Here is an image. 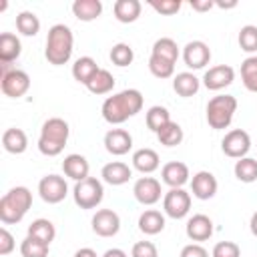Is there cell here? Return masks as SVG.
I'll return each instance as SVG.
<instances>
[{"mask_svg":"<svg viewBox=\"0 0 257 257\" xmlns=\"http://www.w3.org/2000/svg\"><path fill=\"white\" fill-rule=\"evenodd\" d=\"M143 108V94L137 88H126L120 90L112 96H106V100L102 102V118L108 124H122L124 120H128L131 116H135L137 112H141Z\"/></svg>","mask_w":257,"mask_h":257,"instance_id":"1","label":"cell"},{"mask_svg":"<svg viewBox=\"0 0 257 257\" xmlns=\"http://www.w3.org/2000/svg\"><path fill=\"white\" fill-rule=\"evenodd\" d=\"M72 46H74V36L66 24L50 26L46 36V48H44V56L50 64L54 66L66 64L72 56Z\"/></svg>","mask_w":257,"mask_h":257,"instance_id":"2","label":"cell"},{"mask_svg":"<svg viewBox=\"0 0 257 257\" xmlns=\"http://www.w3.org/2000/svg\"><path fill=\"white\" fill-rule=\"evenodd\" d=\"M68 135H70V126L64 118L52 116V118L44 120V124L40 128V137H38V151L46 157L60 155L62 149L66 147Z\"/></svg>","mask_w":257,"mask_h":257,"instance_id":"3","label":"cell"},{"mask_svg":"<svg viewBox=\"0 0 257 257\" xmlns=\"http://www.w3.org/2000/svg\"><path fill=\"white\" fill-rule=\"evenodd\" d=\"M32 205V193L26 187H12L0 199V221L4 225H14L24 219Z\"/></svg>","mask_w":257,"mask_h":257,"instance_id":"4","label":"cell"},{"mask_svg":"<svg viewBox=\"0 0 257 257\" xmlns=\"http://www.w3.org/2000/svg\"><path fill=\"white\" fill-rule=\"evenodd\" d=\"M237 110V98L233 94H217L207 102V122L215 131H223L231 124Z\"/></svg>","mask_w":257,"mask_h":257,"instance_id":"5","label":"cell"},{"mask_svg":"<svg viewBox=\"0 0 257 257\" xmlns=\"http://www.w3.org/2000/svg\"><path fill=\"white\" fill-rule=\"evenodd\" d=\"M74 203L80 209H94L102 203L104 197V187L96 177H86L84 181H78L72 189Z\"/></svg>","mask_w":257,"mask_h":257,"instance_id":"6","label":"cell"},{"mask_svg":"<svg viewBox=\"0 0 257 257\" xmlns=\"http://www.w3.org/2000/svg\"><path fill=\"white\" fill-rule=\"evenodd\" d=\"M163 211L171 219H183L191 211V195L181 189H169L163 197Z\"/></svg>","mask_w":257,"mask_h":257,"instance_id":"7","label":"cell"},{"mask_svg":"<svg viewBox=\"0 0 257 257\" xmlns=\"http://www.w3.org/2000/svg\"><path fill=\"white\" fill-rule=\"evenodd\" d=\"M38 195L44 203L56 205L64 201V197L68 195V185L60 175H46L38 181Z\"/></svg>","mask_w":257,"mask_h":257,"instance_id":"8","label":"cell"},{"mask_svg":"<svg viewBox=\"0 0 257 257\" xmlns=\"http://www.w3.org/2000/svg\"><path fill=\"white\" fill-rule=\"evenodd\" d=\"M221 149L231 159H243V157H247V153L251 149V137L243 128H233L223 137Z\"/></svg>","mask_w":257,"mask_h":257,"instance_id":"9","label":"cell"},{"mask_svg":"<svg viewBox=\"0 0 257 257\" xmlns=\"http://www.w3.org/2000/svg\"><path fill=\"white\" fill-rule=\"evenodd\" d=\"M0 88H2V92H4L6 96H10V98H20V96H24V94L28 92V88H30V76H28V72H24V70H20V68H14V70H10L8 74L0 76Z\"/></svg>","mask_w":257,"mask_h":257,"instance_id":"10","label":"cell"},{"mask_svg":"<svg viewBox=\"0 0 257 257\" xmlns=\"http://www.w3.org/2000/svg\"><path fill=\"white\" fill-rule=\"evenodd\" d=\"M92 231L98 237H114L120 229V217L112 209H98L92 215Z\"/></svg>","mask_w":257,"mask_h":257,"instance_id":"11","label":"cell"},{"mask_svg":"<svg viewBox=\"0 0 257 257\" xmlns=\"http://www.w3.org/2000/svg\"><path fill=\"white\" fill-rule=\"evenodd\" d=\"M183 60L189 68L193 70H199V68H205L211 60V48L207 42L203 40H191L185 44L183 48Z\"/></svg>","mask_w":257,"mask_h":257,"instance_id":"12","label":"cell"},{"mask_svg":"<svg viewBox=\"0 0 257 257\" xmlns=\"http://www.w3.org/2000/svg\"><path fill=\"white\" fill-rule=\"evenodd\" d=\"M133 195L141 205H155L161 201V183L155 177H141L133 185Z\"/></svg>","mask_w":257,"mask_h":257,"instance_id":"13","label":"cell"},{"mask_svg":"<svg viewBox=\"0 0 257 257\" xmlns=\"http://www.w3.org/2000/svg\"><path fill=\"white\" fill-rule=\"evenodd\" d=\"M235 80V70L229 64H217L211 66L209 70H205L203 74V84L209 90H223L225 86H229Z\"/></svg>","mask_w":257,"mask_h":257,"instance_id":"14","label":"cell"},{"mask_svg":"<svg viewBox=\"0 0 257 257\" xmlns=\"http://www.w3.org/2000/svg\"><path fill=\"white\" fill-rule=\"evenodd\" d=\"M217 189H219L217 179H215V175L209 173V171H199V173H195L193 179H191V193H193V197H197V199H201V201L213 199V197L217 195Z\"/></svg>","mask_w":257,"mask_h":257,"instance_id":"15","label":"cell"},{"mask_svg":"<svg viewBox=\"0 0 257 257\" xmlns=\"http://www.w3.org/2000/svg\"><path fill=\"white\" fill-rule=\"evenodd\" d=\"M104 149L114 155V157H122L133 149V137L128 131L124 128H110L104 135Z\"/></svg>","mask_w":257,"mask_h":257,"instance_id":"16","label":"cell"},{"mask_svg":"<svg viewBox=\"0 0 257 257\" xmlns=\"http://www.w3.org/2000/svg\"><path fill=\"white\" fill-rule=\"evenodd\" d=\"M185 233L191 241L195 243H201V241H207L211 235H213V221L203 215V213H197L193 215L189 221H187V227H185Z\"/></svg>","mask_w":257,"mask_h":257,"instance_id":"17","label":"cell"},{"mask_svg":"<svg viewBox=\"0 0 257 257\" xmlns=\"http://www.w3.org/2000/svg\"><path fill=\"white\" fill-rule=\"evenodd\" d=\"M189 167L181 161H171L161 169V179L165 185H169L171 189H181L187 181H189Z\"/></svg>","mask_w":257,"mask_h":257,"instance_id":"18","label":"cell"},{"mask_svg":"<svg viewBox=\"0 0 257 257\" xmlns=\"http://www.w3.org/2000/svg\"><path fill=\"white\" fill-rule=\"evenodd\" d=\"M100 177L104 183L112 185V187H118V185H124L128 183V179L133 177V169L126 165V163H120V161H112V163H106L100 171Z\"/></svg>","mask_w":257,"mask_h":257,"instance_id":"19","label":"cell"},{"mask_svg":"<svg viewBox=\"0 0 257 257\" xmlns=\"http://www.w3.org/2000/svg\"><path fill=\"white\" fill-rule=\"evenodd\" d=\"M62 171H64V175L68 177V179H72V181H84L86 177H88V171H90V165H88V161L82 157V155H78V153H72V155H66L64 157V161H62Z\"/></svg>","mask_w":257,"mask_h":257,"instance_id":"20","label":"cell"},{"mask_svg":"<svg viewBox=\"0 0 257 257\" xmlns=\"http://www.w3.org/2000/svg\"><path fill=\"white\" fill-rule=\"evenodd\" d=\"M159 165H161V159H159L157 151H153V149L145 147V149H139L133 153V167L143 175L155 173L159 169Z\"/></svg>","mask_w":257,"mask_h":257,"instance_id":"21","label":"cell"},{"mask_svg":"<svg viewBox=\"0 0 257 257\" xmlns=\"http://www.w3.org/2000/svg\"><path fill=\"white\" fill-rule=\"evenodd\" d=\"M2 147L12 155H22L28 149V137L22 128H6L2 135Z\"/></svg>","mask_w":257,"mask_h":257,"instance_id":"22","label":"cell"},{"mask_svg":"<svg viewBox=\"0 0 257 257\" xmlns=\"http://www.w3.org/2000/svg\"><path fill=\"white\" fill-rule=\"evenodd\" d=\"M141 10H143V4L139 0H116L114 6H112L114 18L122 24L135 22L141 16Z\"/></svg>","mask_w":257,"mask_h":257,"instance_id":"23","label":"cell"},{"mask_svg":"<svg viewBox=\"0 0 257 257\" xmlns=\"http://www.w3.org/2000/svg\"><path fill=\"white\" fill-rule=\"evenodd\" d=\"M22 52V44L20 38L12 32H2L0 34V62H8L12 64Z\"/></svg>","mask_w":257,"mask_h":257,"instance_id":"24","label":"cell"},{"mask_svg":"<svg viewBox=\"0 0 257 257\" xmlns=\"http://www.w3.org/2000/svg\"><path fill=\"white\" fill-rule=\"evenodd\" d=\"M139 229L145 235H157L165 229V215L157 209H147L139 217Z\"/></svg>","mask_w":257,"mask_h":257,"instance_id":"25","label":"cell"},{"mask_svg":"<svg viewBox=\"0 0 257 257\" xmlns=\"http://www.w3.org/2000/svg\"><path fill=\"white\" fill-rule=\"evenodd\" d=\"M72 14L82 22L96 20L102 14V2L100 0H74L72 2Z\"/></svg>","mask_w":257,"mask_h":257,"instance_id":"26","label":"cell"},{"mask_svg":"<svg viewBox=\"0 0 257 257\" xmlns=\"http://www.w3.org/2000/svg\"><path fill=\"white\" fill-rule=\"evenodd\" d=\"M199 86H201V80L193 72H179L173 78V88L183 98H189V96L197 94L199 92Z\"/></svg>","mask_w":257,"mask_h":257,"instance_id":"27","label":"cell"},{"mask_svg":"<svg viewBox=\"0 0 257 257\" xmlns=\"http://www.w3.org/2000/svg\"><path fill=\"white\" fill-rule=\"evenodd\" d=\"M98 72V64L94 62V58H90V56H80L74 64H72V76H74V80H78L80 84H88L90 82V78L94 76Z\"/></svg>","mask_w":257,"mask_h":257,"instance_id":"28","label":"cell"},{"mask_svg":"<svg viewBox=\"0 0 257 257\" xmlns=\"http://www.w3.org/2000/svg\"><path fill=\"white\" fill-rule=\"evenodd\" d=\"M28 235L38 239V241H42V243H46V245H50L54 241V237H56V229H54L52 221H48V219H34L28 225Z\"/></svg>","mask_w":257,"mask_h":257,"instance_id":"29","label":"cell"},{"mask_svg":"<svg viewBox=\"0 0 257 257\" xmlns=\"http://www.w3.org/2000/svg\"><path fill=\"white\" fill-rule=\"evenodd\" d=\"M233 173L241 183H255L257 181V159H251V157L237 159Z\"/></svg>","mask_w":257,"mask_h":257,"instance_id":"30","label":"cell"},{"mask_svg":"<svg viewBox=\"0 0 257 257\" xmlns=\"http://www.w3.org/2000/svg\"><path fill=\"white\" fill-rule=\"evenodd\" d=\"M151 54L153 56H159V58H165L169 62H177V58H179V46H177V42L173 38L163 36V38L155 40Z\"/></svg>","mask_w":257,"mask_h":257,"instance_id":"31","label":"cell"},{"mask_svg":"<svg viewBox=\"0 0 257 257\" xmlns=\"http://www.w3.org/2000/svg\"><path fill=\"white\" fill-rule=\"evenodd\" d=\"M86 88L92 92V94H108L112 88H114V76L104 70V68H98V72L90 78V82L86 84Z\"/></svg>","mask_w":257,"mask_h":257,"instance_id":"32","label":"cell"},{"mask_svg":"<svg viewBox=\"0 0 257 257\" xmlns=\"http://www.w3.org/2000/svg\"><path fill=\"white\" fill-rule=\"evenodd\" d=\"M183 128H181V124L179 122H175V120H169L159 133H157V139H159V143L161 145H165V147H177V145H181L183 143Z\"/></svg>","mask_w":257,"mask_h":257,"instance_id":"33","label":"cell"},{"mask_svg":"<svg viewBox=\"0 0 257 257\" xmlns=\"http://www.w3.org/2000/svg\"><path fill=\"white\" fill-rule=\"evenodd\" d=\"M16 30L22 34V36H36L38 30H40V20L34 12L30 10H22L18 16H16Z\"/></svg>","mask_w":257,"mask_h":257,"instance_id":"34","label":"cell"},{"mask_svg":"<svg viewBox=\"0 0 257 257\" xmlns=\"http://www.w3.org/2000/svg\"><path fill=\"white\" fill-rule=\"evenodd\" d=\"M171 120V114H169V110L165 108V106H161V104H155V106H151L149 110H147V116H145V122H147V126L157 135L167 122Z\"/></svg>","mask_w":257,"mask_h":257,"instance_id":"35","label":"cell"},{"mask_svg":"<svg viewBox=\"0 0 257 257\" xmlns=\"http://www.w3.org/2000/svg\"><path fill=\"white\" fill-rule=\"evenodd\" d=\"M241 80L247 90L257 92V56H247L241 62Z\"/></svg>","mask_w":257,"mask_h":257,"instance_id":"36","label":"cell"},{"mask_svg":"<svg viewBox=\"0 0 257 257\" xmlns=\"http://www.w3.org/2000/svg\"><path fill=\"white\" fill-rule=\"evenodd\" d=\"M48 249H50V245L30 237V235H26V239L20 243V255L22 257H46Z\"/></svg>","mask_w":257,"mask_h":257,"instance_id":"37","label":"cell"},{"mask_svg":"<svg viewBox=\"0 0 257 257\" xmlns=\"http://www.w3.org/2000/svg\"><path fill=\"white\" fill-rule=\"evenodd\" d=\"M149 70H151L153 76H157L161 80L163 78H171L175 74V62H169L165 58H159V56H153L151 54V58H149Z\"/></svg>","mask_w":257,"mask_h":257,"instance_id":"38","label":"cell"},{"mask_svg":"<svg viewBox=\"0 0 257 257\" xmlns=\"http://www.w3.org/2000/svg\"><path fill=\"white\" fill-rule=\"evenodd\" d=\"M239 46L245 52H257V26L255 24H245L239 30Z\"/></svg>","mask_w":257,"mask_h":257,"instance_id":"39","label":"cell"},{"mask_svg":"<svg viewBox=\"0 0 257 257\" xmlns=\"http://www.w3.org/2000/svg\"><path fill=\"white\" fill-rule=\"evenodd\" d=\"M110 60L116 64V66H128L133 60H135V52L131 48V44L126 42H118L110 48Z\"/></svg>","mask_w":257,"mask_h":257,"instance_id":"40","label":"cell"},{"mask_svg":"<svg viewBox=\"0 0 257 257\" xmlns=\"http://www.w3.org/2000/svg\"><path fill=\"white\" fill-rule=\"evenodd\" d=\"M211 257H241V249L233 241H219L213 247Z\"/></svg>","mask_w":257,"mask_h":257,"instance_id":"41","label":"cell"},{"mask_svg":"<svg viewBox=\"0 0 257 257\" xmlns=\"http://www.w3.org/2000/svg\"><path fill=\"white\" fill-rule=\"evenodd\" d=\"M149 4H151L153 10H157L163 16H173V14H177L181 10V0H161V2L159 0H151Z\"/></svg>","mask_w":257,"mask_h":257,"instance_id":"42","label":"cell"},{"mask_svg":"<svg viewBox=\"0 0 257 257\" xmlns=\"http://www.w3.org/2000/svg\"><path fill=\"white\" fill-rule=\"evenodd\" d=\"M131 257H159V251L153 241H137L133 245Z\"/></svg>","mask_w":257,"mask_h":257,"instance_id":"43","label":"cell"},{"mask_svg":"<svg viewBox=\"0 0 257 257\" xmlns=\"http://www.w3.org/2000/svg\"><path fill=\"white\" fill-rule=\"evenodd\" d=\"M14 247H16V241H14L12 233H10L6 227H2V229H0V255L12 253Z\"/></svg>","mask_w":257,"mask_h":257,"instance_id":"44","label":"cell"},{"mask_svg":"<svg viewBox=\"0 0 257 257\" xmlns=\"http://www.w3.org/2000/svg\"><path fill=\"white\" fill-rule=\"evenodd\" d=\"M179 257H209V251L199 243H189V245H185L181 249Z\"/></svg>","mask_w":257,"mask_h":257,"instance_id":"45","label":"cell"},{"mask_svg":"<svg viewBox=\"0 0 257 257\" xmlns=\"http://www.w3.org/2000/svg\"><path fill=\"white\" fill-rule=\"evenodd\" d=\"M215 6V0H191V8L197 12H207Z\"/></svg>","mask_w":257,"mask_h":257,"instance_id":"46","label":"cell"},{"mask_svg":"<svg viewBox=\"0 0 257 257\" xmlns=\"http://www.w3.org/2000/svg\"><path fill=\"white\" fill-rule=\"evenodd\" d=\"M74 257H98V255H96V251L90 249V247H80V249L74 253Z\"/></svg>","mask_w":257,"mask_h":257,"instance_id":"47","label":"cell"},{"mask_svg":"<svg viewBox=\"0 0 257 257\" xmlns=\"http://www.w3.org/2000/svg\"><path fill=\"white\" fill-rule=\"evenodd\" d=\"M102 257H128V255H126L122 249H118V247H112V249H106Z\"/></svg>","mask_w":257,"mask_h":257,"instance_id":"48","label":"cell"},{"mask_svg":"<svg viewBox=\"0 0 257 257\" xmlns=\"http://www.w3.org/2000/svg\"><path fill=\"white\" fill-rule=\"evenodd\" d=\"M215 6H219V8H235V6H237V0H231V2H221V0H215Z\"/></svg>","mask_w":257,"mask_h":257,"instance_id":"49","label":"cell"},{"mask_svg":"<svg viewBox=\"0 0 257 257\" xmlns=\"http://www.w3.org/2000/svg\"><path fill=\"white\" fill-rule=\"evenodd\" d=\"M249 227H251V233L257 237V211L251 215V221H249Z\"/></svg>","mask_w":257,"mask_h":257,"instance_id":"50","label":"cell"}]
</instances>
